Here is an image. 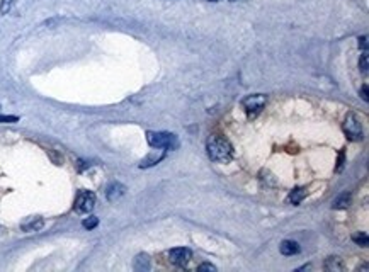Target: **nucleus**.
<instances>
[{"label":"nucleus","mask_w":369,"mask_h":272,"mask_svg":"<svg viewBox=\"0 0 369 272\" xmlns=\"http://www.w3.org/2000/svg\"><path fill=\"white\" fill-rule=\"evenodd\" d=\"M342 165H344V151L340 153V157H338V165H337V170H340Z\"/></svg>","instance_id":"23"},{"label":"nucleus","mask_w":369,"mask_h":272,"mask_svg":"<svg viewBox=\"0 0 369 272\" xmlns=\"http://www.w3.org/2000/svg\"><path fill=\"white\" fill-rule=\"evenodd\" d=\"M279 250H281L282 255H296L300 254V245L296 243V242H292V240H284L281 245H279Z\"/></svg>","instance_id":"8"},{"label":"nucleus","mask_w":369,"mask_h":272,"mask_svg":"<svg viewBox=\"0 0 369 272\" xmlns=\"http://www.w3.org/2000/svg\"><path fill=\"white\" fill-rule=\"evenodd\" d=\"M135 269L136 271H148V269H150V258H148V255L145 254L138 255V257L135 258Z\"/></svg>","instance_id":"13"},{"label":"nucleus","mask_w":369,"mask_h":272,"mask_svg":"<svg viewBox=\"0 0 369 272\" xmlns=\"http://www.w3.org/2000/svg\"><path fill=\"white\" fill-rule=\"evenodd\" d=\"M323 269L325 271H344V264L338 257H328L323 264Z\"/></svg>","instance_id":"12"},{"label":"nucleus","mask_w":369,"mask_h":272,"mask_svg":"<svg viewBox=\"0 0 369 272\" xmlns=\"http://www.w3.org/2000/svg\"><path fill=\"white\" fill-rule=\"evenodd\" d=\"M12 5V0H2V5H0V12L2 14H5V12H9V9H11Z\"/></svg>","instance_id":"18"},{"label":"nucleus","mask_w":369,"mask_h":272,"mask_svg":"<svg viewBox=\"0 0 369 272\" xmlns=\"http://www.w3.org/2000/svg\"><path fill=\"white\" fill-rule=\"evenodd\" d=\"M43 225H45V221H43V218H29L28 221H24V223L21 225V228L24 231H38L43 228Z\"/></svg>","instance_id":"9"},{"label":"nucleus","mask_w":369,"mask_h":272,"mask_svg":"<svg viewBox=\"0 0 369 272\" xmlns=\"http://www.w3.org/2000/svg\"><path fill=\"white\" fill-rule=\"evenodd\" d=\"M95 206V194L91 191H80L75 197V204H73V210L77 213L84 214V213H91Z\"/></svg>","instance_id":"4"},{"label":"nucleus","mask_w":369,"mask_h":272,"mask_svg":"<svg viewBox=\"0 0 369 272\" xmlns=\"http://www.w3.org/2000/svg\"><path fill=\"white\" fill-rule=\"evenodd\" d=\"M342 128H344V133L347 135L349 140L357 141L362 138L361 121H359V118L354 114V112H349V114L345 116V121H344V124H342Z\"/></svg>","instance_id":"3"},{"label":"nucleus","mask_w":369,"mask_h":272,"mask_svg":"<svg viewBox=\"0 0 369 272\" xmlns=\"http://www.w3.org/2000/svg\"><path fill=\"white\" fill-rule=\"evenodd\" d=\"M352 240L355 242L357 245H362V247H366L368 245V233H354L352 235Z\"/></svg>","instance_id":"15"},{"label":"nucleus","mask_w":369,"mask_h":272,"mask_svg":"<svg viewBox=\"0 0 369 272\" xmlns=\"http://www.w3.org/2000/svg\"><path fill=\"white\" fill-rule=\"evenodd\" d=\"M99 225V218L97 216H89L84 220V228H87V230H94L95 227Z\"/></svg>","instance_id":"16"},{"label":"nucleus","mask_w":369,"mask_h":272,"mask_svg":"<svg viewBox=\"0 0 369 272\" xmlns=\"http://www.w3.org/2000/svg\"><path fill=\"white\" fill-rule=\"evenodd\" d=\"M126 187L123 184H119V182H111V184L108 185V189H106V197L109 199V201H116V199H119L123 194H124Z\"/></svg>","instance_id":"7"},{"label":"nucleus","mask_w":369,"mask_h":272,"mask_svg":"<svg viewBox=\"0 0 369 272\" xmlns=\"http://www.w3.org/2000/svg\"><path fill=\"white\" fill-rule=\"evenodd\" d=\"M17 116H0V122H17Z\"/></svg>","instance_id":"19"},{"label":"nucleus","mask_w":369,"mask_h":272,"mask_svg":"<svg viewBox=\"0 0 369 272\" xmlns=\"http://www.w3.org/2000/svg\"><path fill=\"white\" fill-rule=\"evenodd\" d=\"M359 94H361L362 101H366V102L369 101V97H368V84L362 85V87H361V92H359Z\"/></svg>","instance_id":"20"},{"label":"nucleus","mask_w":369,"mask_h":272,"mask_svg":"<svg viewBox=\"0 0 369 272\" xmlns=\"http://www.w3.org/2000/svg\"><path fill=\"white\" fill-rule=\"evenodd\" d=\"M359 46H361L362 49H368V36H362V38H359Z\"/></svg>","instance_id":"22"},{"label":"nucleus","mask_w":369,"mask_h":272,"mask_svg":"<svg viewBox=\"0 0 369 272\" xmlns=\"http://www.w3.org/2000/svg\"><path fill=\"white\" fill-rule=\"evenodd\" d=\"M305 196H307V189L296 187L294 191H291V194L288 196V202H291V204H300V202L305 199Z\"/></svg>","instance_id":"11"},{"label":"nucleus","mask_w":369,"mask_h":272,"mask_svg":"<svg viewBox=\"0 0 369 272\" xmlns=\"http://www.w3.org/2000/svg\"><path fill=\"white\" fill-rule=\"evenodd\" d=\"M164 157H165V150H162L160 153H152V155H148V157L145 158V160H141V164H139V168H146V167H152V165H155V164H158L160 160H164Z\"/></svg>","instance_id":"10"},{"label":"nucleus","mask_w":369,"mask_h":272,"mask_svg":"<svg viewBox=\"0 0 369 272\" xmlns=\"http://www.w3.org/2000/svg\"><path fill=\"white\" fill-rule=\"evenodd\" d=\"M242 106H244V109L248 112V114H257V112H261L262 109H264L265 106V95L262 94H255V95H247V97L242 101Z\"/></svg>","instance_id":"5"},{"label":"nucleus","mask_w":369,"mask_h":272,"mask_svg":"<svg viewBox=\"0 0 369 272\" xmlns=\"http://www.w3.org/2000/svg\"><path fill=\"white\" fill-rule=\"evenodd\" d=\"M368 53H364V55L361 56V61H359V70L362 72L364 75H368V68H369V65H368Z\"/></svg>","instance_id":"17"},{"label":"nucleus","mask_w":369,"mask_h":272,"mask_svg":"<svg viewBox=\"0 0 369 272\" xmlns=\"http://www.w3.org/2000/svg\"><path fill=\"white\" fill-rule=\"evenodd\" d=\"M146 141L154 148H164V150H175L179 147V140L174 133L167 131H148Z\"/></svg>","instance_id":"2"},{"label":"nucleus","mask_w":369,"mask_h":272,"mask_svg":"<svg viewBox=\"0 0 369 272\" xmlns=\"http://www.w3.org/2000/svg\"><path fill=\"white\" fill-rule=\"evenodd\" d=\"M198 271H213V272H215L216 267H215L213 264H201V265L198 267Z\"/></svg>","instance_id":"21"},{"label":"nucleus","mask_w":369,"mask_h":272,"mask_svg":"<svg viewBox=\"0 0 369 272\" xmlns=\"http://www.w3.org/2000/svg\"><path fill=\"white\" fill-rule=\"evenodd\" d=\"M349 202H351V194H342L340 197H337V201H335V208L337 210H344V208L349 206Z\"/></svg>","instance_id":"14"},{"label":"nucleus","mask_w":369,"mask_h":272,"mask_svg":"<svg viewBox=\"0 0 369 272\" xmlns=\"http://www.w3.org/2000/svg\"><path fill=\"white\" fill-rule=\"evenodd\" d=\"M206 150L213 162H228L233 155V147L230 145V141L221 136H213L208 141Z\"/></svg>","instance_id":"1"},{"label":"nucleus","mask_w":369,"mask_h":272,"mask_svg":"<svg viewBox=\"0 0 369 272\" xmlns=\"http://www.w3.org/2000/svg\"><path fill=\"white\" fill-rule=\"evenodd\" d=\"M191 255L192 254L189 248H172V250L169 252V260H170L174 265L182 267V265H185L189 260H191Z\"/></svg>","instance_id":"6"}]
</instances>
